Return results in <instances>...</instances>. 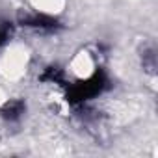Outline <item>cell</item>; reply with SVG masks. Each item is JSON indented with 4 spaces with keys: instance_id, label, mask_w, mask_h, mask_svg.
Listing matches in <instances>:
<instances>
[{
    "instance_id": "7a4b0ae2",
    "label": "cell",
    "mask_w": 158,
    "mask_h": 158,
    "mask_svg": "<svg viewBox=\"0 0 158 158\" xmlns=\"http://www.w3.org/2000/svg\"><path fill=\"white\" fill-rule=\"evenodd\" d=\"M28 24L37 26V28H56V21H52L48 17H43V15H35V17L28 19Z\"/></svg>"
},
{
    "instance_id": "3957f363",
    "label": "cell",
    "mask_w": 158,
    "mask_h": 158,
    "mask_svg": "<svg viewBox=\"0 0 158 158\" xmlns=\"http://www.w3.org/2000/svg\"><path fill=\"white\" fill-rule=\"evenodd\" d=\"M23 114V102H10L4 110V115L8 119H17Z\"/></svg>"
},
{
    "instance_id": "6da1fadb",
    "label": "cell",
    "mask_w": 158,
    "mask_h": 158,
    "mask_svg": "<svg viewBox=\"0 0 158 158\" xmlns=\"http://www.w3.org/2000/svg\"><path fill=\"white\" fill-rule=\"evenodd\" d=\"M104 86V80L101 74H95L93 78H89V80L78 84L73 91H71V101H86L93 95H97Z\"/></svg>"
},
{
    "instance_id": "277c9868",
    "label": "cell",
    "mask_w": 158,
    "mask_h": 158,
    "mask_svg": "<svg viewBox=\"0 0 158 158\" xmlns=\"http://www.w3.org/2000/svg\"><path fill=\"white\" fill-rule=\"evenodd\" d=\"M8 39V28H0V45Z\"/></svg>"
}]
</instances>
